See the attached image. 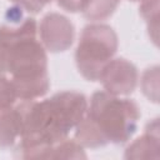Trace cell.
I'll list each match as a JSON object with an SVG mask.
<instances>
[{
  "mask_svg": "<svg viewBox=\"0 0 160 160\" xmlns=\"http://www.w3.org/2000/svg\"><path fill=\"white\" fill-rule=\"evenodd\" d=\"M18 100V95L12 84V80L0 75V109L14 106Z\"/></svg>",
  "mask_w": 160,
  "mask_h": 160,
  "instance_id": "cell-13",
  "label": "cell"
},
{
  "mask_svg": "<svg viewBox=\"0 0 160 160\" xmlns=\"http://www.w3.org/2000/svg\"><path fill=\"white\" fill-rule=\"evenodd\" d=\"M99 81L105 91L121 96L130 95L138 86L139 72L136 66L124 58L111 59L102 69Z\"/></svg>",
  "mask_w": 160,
  "mask_h": 160,
  "instance_id": "cell-6",
  "label": "cell"
},
{
  "mask_svg": "<svg viewBox=\"0 0 160 160\" xmlns=\"http://www.w3.org/2000/svg\"><path fill=\"white\" fill-rule=\"evenodd\" d=\"M16 6L21 8L22 10H26L28 12L31 14H38L42 10L45 5L51 2L52 0H9Z\"/></svg>",
  "mask_w": 160,
  "mask_h": 160,
  "instance_id": "cell-14",
  "label": "cell"
},
{
  "mask_svg": "<svg viewBox=\"0 0 160 160\" xmlns=\"http://www.w3.org/2000/svg\"><path fill=\"white\" fill-rule=\"evenodd\" d=\"M88 155L84 148L75 140L65 138L55 144L39 149L31 156V159H86Z\"/></svg>",
  "mask_w": 160,
  "mask_h": 160,
  "instance_id": "cell-8",
  "label": "cell"
},
{
  "mask_svg": "<svg viewBox=\"0 0 160 160\" xmlns=\"http://www.w3.org/2000/svg\"><path fill=\"white\" fill-rule=\"evenodd\" d=\"M85 116L106 144L124 145L135 134L141 112L134 100L98 90L90 98Z\"/></svg>",
  "mask_w": 160,
  "mask_h": 160,
  "instance_id": "cell-3",
  "label": "cell"
},
{
  "mask_svg": "<svg viewBox=\"0 0 160 160\" xmlns=\"http://www.w3.org/2000/svg\"><path fill=\"white\" fill-rule=\"evenodd\" d=\"M124 158L155 160L160 158V135L158 118L149 121L145 126V132L126 146Z\"/></svg>",
  "mask_w": 160,
  "mask_h": 160,
  "instance_id": "cell-7",
  "label": "cell"
},
{
  "mask_svg": "<svg viewBox=\"0 0 160 160\" xmlns=\"http://www.w3.org/2000/svg\"><path fill=\"white\" fill-rule=\"evenodd\" d=\"M141 18L148 24L149 36L158 45V29H159V0H142L139 6Z\"/></svg>",
  "mask_w": 160,
  "mask_h": 160,
  "instance_id": "cell-11",
  "label": "cell"
},
{
  "mask_svg": "<svg viewBox=\"0 0 160 160\" xmlns=\"http://www.w3.org/2000/svg\"><path fill=\"white\" fill-rule=\"evenodd\" d=\"M56 2L61 9L69 12H80L82 11L85 0H56Z\"/></svg>",
  "mask_w": 160,
  "mask_h": 160,
  "instance_id": "cell-15",
  "label": "cell"
},
{
  "mask_svg": "<svg viewBox=\"0 0 160 160\" xmlns=\"http://www.w3.org/2000/svg\"><path fill=\"white\" fill-rule=\"evenodd\" d=\"M5 72H8V69H6V58H5L4 50L0 48V75H4Z\"/></svg>",
  "mask_w": 160,
  "mask_h": 160,
  "instance_id": "cell-16",
  "label": "cell"
},
{
  "mask_svg": "<svg viewBox=\"0 0 160 160\" xmlns=\"http://www.w3.org/2000/svg\"><path fill=\"white\" fill-rule=\"evenodd\" d=\"M120 0H85L82 16L90 21H101L110 18L118 9Z\"/></svg>",
  "mask_w": 160,
  "mask_h": 160,
  "instance_id": "cell-10",
  "label": "cell"
},
{
  "mask_svg": "<svg viewBox=\"0 0 160 160\" xmlns=\"http://www.w3.org/2000/svg\"><path fill=\"white\" fill-rule=\"evenodd\" d=\"M36 35L34 18H22L18 6L8 9L6 22L0 26V48L20 100H36L50 89L46 50Z\"/></svg>",
  "mask_w": 160,
  "mask_h": 160,
  "instance_id": "cell-2",
  "label": "cell"
},
{
  "mask_svg": "<svg viewBox=\"0 0 160 160\" xmlns=\"http://www.w3.org/2000/svg\"><path fill=\"white\" fill-rule=\"evenodd\" d=\"M88 99L82 92L59 91L44 100H20L15 104L19 116L20 138L15 156L31 159L41 148L69 136L86 114Z\"/></svg>",
  "mask_w": 160,
  "mask_h": 160,
  "instance_id": "cell-1",
  "label": "cell"
},
{
  "mask_svg": "<svg viewBox=\"0 0 160 160\" xmlns=\"http://www.w3.org/2000/svg\"><path fill=\"white\" fill-rule=\"evenodd\" d=\"M131 1H140V2H141L142 0H131Z\"/></svg>",
  "mask_w": 160,
  "mask_h": 160,
  "instance_id": "cell-17",
  "label": "cell"
},
{
  "mask_svg": "<svg viewBox=\"0 0 160 160\" xmlns=\"http://www.w3.org/2000/svg\"><path fill=\"white\" fill-rule=\"evenodd\" d=\"M20 138L19 116L14 106L0 109V149H10Z\"/></svg>",
  "mask_w": 160,
  "mask_h": 160,
  "instance_id": "cell-9",
  "label": "cell"
},
{
  "mask_svg": "<svg viewBox=\"0 0 160 160\" xmlns=\"http://www.w3.org/2000/svg\"><path fill=\"white\" fill-rule=\"evenodd\" d=\"M140 88L142 94L152 102H159V66L154 65L148 69L141 75Z\"/></svg>",
  "mask_w": 160,
  "mask_h": 160,
  "instance_id": "cell-12",
  "label": "cell"
},
{
  "mask_svg": "<svg viewBox=\"0 0 160 160\" xmlns=\"http://www.w3.org/2000/svg\"><path fill=\"white\" fill-rule=\"evenodd\" d=\"M119 48L115 30L108 24H89L80 34L75 50V62L80 75L88 81H99L104 66Z\"/></svg>",
  "mask_w": 160,
  "mask_h": 160,
  "instance_id": "cell-4",
  "label": "cell"
},
{
  "mask_svg": "<svg viewBox=\"0 0 160 160\" xmlns=\"http://www.w3.org/2000/svg\"><path fill=\"white\" fill-rule=\"evenodd\" d=\"M40 41L50 52H64L71 48L75 40L74 24L62 14L48 12L38 26Z\"/></svg>",
  "mask_w": 160,
  "mask_h": 160,
  "instance_id": "cell-5",
  "label": "cell"
}]
</instances>
